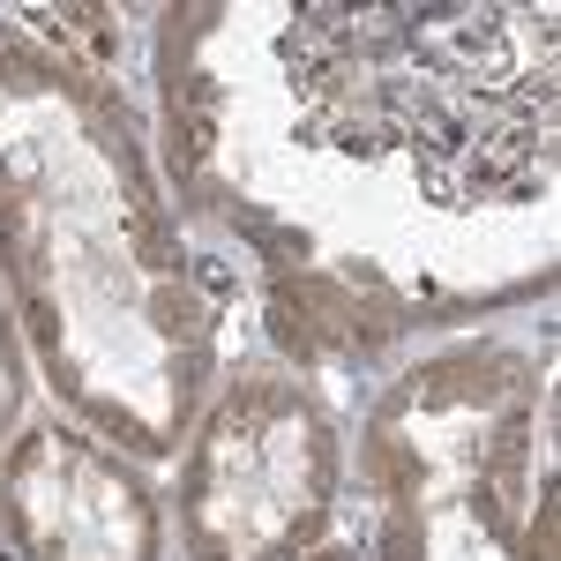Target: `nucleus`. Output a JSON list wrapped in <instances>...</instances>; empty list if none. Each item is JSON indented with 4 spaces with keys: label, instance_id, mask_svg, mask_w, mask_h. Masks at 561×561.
Masks as SVG:
<instances>
[{
    "label": "nucleus",
    "instance_id": "1",
    "mask_svg": "<svg viewBox=\"0 0 561 561\" xmlns=\"http://www.w3.org/2000/svg\"><path fill=\"white\" fill-rule=\"evenodd\" d=\"M45 31H53V45H68L83 60H113L121 53V31H113L105 8H60V15H45Z\"/></svg>",
    "mask_w": 561,
    "mask_h": 561
}]
</instances>
